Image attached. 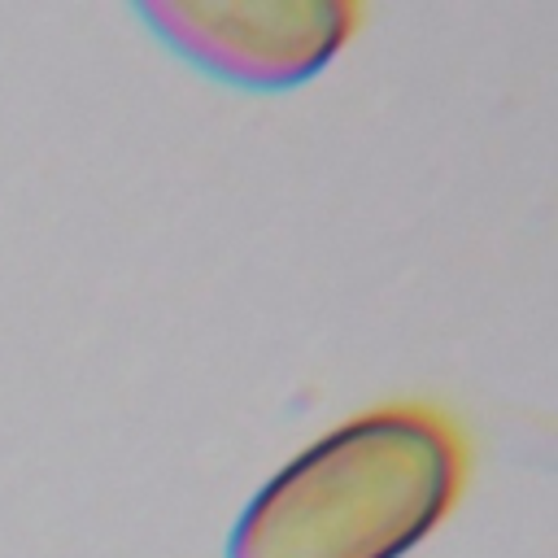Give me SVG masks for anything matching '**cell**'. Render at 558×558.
Returning <instances> with one entry per match:
<instances>
[{
	"label": "cell",
	"mask_w": 558,
	"mask_h": 558,
	"mask_svg": "<svg viewBox=\"0 0 558 558\" xmlns=\"http://www.w3.org/2000/svg\"><path fill=\"white\" fill-rule=\"evenodd\" d=\"M466 466L471 445L440 405L362 410L248 497L227 558H405L449 519Z\"/></svg>",
	"instance_id": "obj_1"
},
{
	"label": "cell",
	"mask_w": 558,
	"mask_h": 558,
	"mask_svg": "<svg viewBox=\"0 0 558 558\" xmlns=\"http://www.w3.org/2000/svg\"><path fill=\"white\" fill-rule=\"evenodd\" d=\"M135 17L231 87L288 92L331 65L362 9L349 0H140Z\"/></svg>",
	"instance_id": "obj_2"
}]
</instances>
